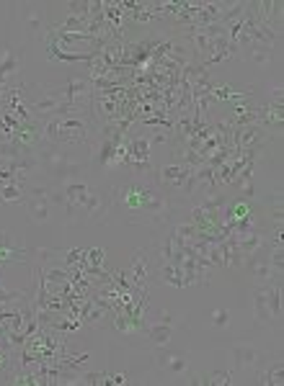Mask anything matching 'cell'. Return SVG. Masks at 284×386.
<instances>
[{
  "mask_svg": "<svg viewBox=\"0 0 284 386\" xmlns=\"http://www.w3.org/2000/svg\"><path fill=\"white\" fill-rule=\"evenodd\" d=\"M26 185L18 180H8V183H0V206H21L26 203Z\"/></svg>",
  "mask_w": 284,
  "mask_h": 386,
  "instance_id": "obj_9",
  "label": "cell"
},
{
  "mask_svg": "<svg viewBox=\"0 0 284 386\" xmlns=\"http://www.w3.org/2000/svg\"><path fill=\"white\" fill-rule=\"evenodd\" d=\"M207 378H209V384L212 386H227V384H232V371H212Z\"/></svg>",
  "mask_w": 284,
  "mask_h": 386,
  "instance_id": "obj_20",
  "label": "cell"
},
{
  "mask_svg": "<svg viewBox=\"0 0 284 386\" xmlns=\"http://www.w3.org/2000/svg\"><path fill=\"white\" fill-rule=\"evenodd\" d=\"M173 337V325H165L160 319H155V322H147L145 319V340L153 348H165V345L171 343Z\"/></svg>",
  "mask_w": 284,
  "mask_h": 386,
  "instance_id": "obj_8",
  "label": "cell"
},
{
  "mask_svg": "<svg viewBox=\"0 0 284 386\" xmlns=\"http://www.w3.org/2000/svg\"><path fill=\"white\" fill-rule=\"evenodd\" d=\"M158 366L165 369L168 373H186L189 369V361L184 355H176V353H163V348H158Z\"/></svg>",
  "mask_w": 284,
  "mask_h": 386,
  "instance_id": "obj_12",
  "label": "cell"
},
{
  "mask_svg": "<svg viewBox=\"0 0 284 386\" xmlns=\"http://www.w3.org/2000/svg\"><path fill=\"white\" fill-rule=\"evenodd\" d=\"M232 355H235L238 369H253L258 363V348L251 343H235L232 345Z\"/></svg>",
  "mask_w": 284,
  "mask_h": 386,
  "instance_id": "obj_11",
  "label": "cell"
},
{
  "mask_svg": "<svg viewBox=\"0 0 284 386\" xmlns=\"http://www.w3.org/2000/svg\"><path fill=\"white\" fill-rule=\"evenodd\" d=\"M26 26L36 31V34H42L44 29H47V21H44V13L39 8H29L26 10Z\"/></svg>",
  "mask_w": 284,
  "mask_h": 386,
  "instance_id": "obj_18",
  "label": "cell"
},
{
  "mask_svg": "<svg viewBox=\"0 0 284 386\" xmlns=\"http://www.w3.org/2000/svg\"><path fill=\"white\" fill-rule=\"evenodd\" d=\"M253 314H256L258 325H269V307H267V286H256L253 288Z\"/></svg>",
  "mask_w": 284,
  "mask_h": 386,
  "instance_id": "obj_14",
  "label": "cell"
},
{
  "mask_svg": "<svg viewBox=\"0 0 284 386\" xmlns=\"http://www.w3.org/2000/svg\"><path fill=\"white\" fill-rule=\"evenodd\" d=\"M124 273H127L129 284L135 286V288H150V278L155 276L153 261H150V252H147L145 247H137V250L132 252L129 265L124 268Z\"/></svg>",
  "mask_w": 284,
  "mask_h": 386,
  "instance_id": "obj_3",
  "label": "cell"
},
{
  "mask_svg": "<svg viewBox=\"0 0 284 386\" xmlns=\"http://www.w3.org/2000/svg\"><path fill=\"white\" fill-rule=\"evenodd\" d=\"M31 250L24 247V245H16L10 240L8 232L0 229V273L8 268V265H16V263H29L31 258Z\"/></svg>",
  "mask_w": 284,
  "mask_h": 386,
  "instance_id": "obj_6",
  "label": "cell"
},
{
  "mask_svg": "<svg viewBox=\"0 0 284 386\" xmlns=\"http://www.w3.org/2000/svg\"><path fill=\"white\" fill-rule=\"evenodd\" d=\"M189 384H202V386H204V384H209V378H207L204 373H197L194 378H189Z\"/></svg>",
  "mask_w": 284,
  "mask_h": 386,
  "instance_id": "obj_23",
  "label": "cell"
},
{
  "mask_svg": "<svg viewBox=\"0 0 284 386\" xmlns=\"http://www.w3.org/2000/svg\"><path fill=\"white\" fill-rule=\"evenodd\" d=\"M21 62H24V52L18 49H3L0 54V88L18 77V70H21Z\"/></svg>",
  "mask_w": 284,
  "mask_h": 386,
  "instance_id": "obj_7",
  "label": "cell"
},
{
  "mask_svg": "<svg viewBox=\"0 0 284 386\" xmlns=\"http://www.w3.org/2000/svg\"><path fill=\"white\" fill-rule=\"evenodd\" d=\"M155 276L160 284H168L173 288H186V281H184V270L176 263H158L155 265Z\"/></svg>",
  "mask_w": 284,
  "mask_h": 386,
  "instance_id": "obj_10",
  "label": "cell"
},
{
  "mask_svg": "<svg viewBox=\"0 0 284 386\" xmlns=\"http://www.w3.org/2000/svg\"><path fill=\"white\" fill-rule=\"evenodd\" d=\"M127 381H129L127 373H114V376H109V384H114V386H121V384H127Z\"/></svg>",
  "mask_w": 284,
  "mask_h": 386,
  "instance_id": "obj_22",
  "label": "cell"
},
{
  "mask_svg": "<svg viewBox=\"0 0 284 386\" xmlns=\"http://www.w3.org/2000/svg\"><path fill=\"white\" fill-rule=\"evenodd\" d=\"M212 325H215V327H227V325H230V311L215 309L212 311Z\"/></svg>",
  "mask_w": 284,
  "mask_h": 386,
  "instance_id": "obj_21",
  "label": "cell"
},
{
  "mask_svg": "<svg viewBox=\"0 0 284 386\" xmlns=\"http://www.w3.org/2000/svg\"><path fill=\"white\" fill-rule=\"evenodd\" d=\"M109 214H112V193L91 183V188L86 193V201H83V219H88V222H106Z\"/></svg>",
  "mask_w": 284,
  "mask_h": 386,
  "instance_id": "obj_5",
  "label": "cell"
},
{
  "mask_svg": "<svg viewBox=\"0 0 284 386\" xmlns=\"http://www.w3.org/2000/svg\"><path fill=\"white\" fill-rule=\"evenodd\" d=\"M50 185H42L31 180V183L26 185V214L31 222L36 224H44V222H50V211H52V203H50Z\"/></svg>",
  "mask_w": 284,
  "mask_h": 386,
  "instance_id": "obj_2",
  "label": "cell"
},
{
  "mask_svg": "<svg viewBox=\"0 0 284 386\" xmlns=\"http://www.w3.org/2000/svg\"><path fill=\"white\" fill-rule=\"evenodd\" d=\"M42 95H26V103H29V111L34 114L36 118H47V116H54L57 111L62 109V91L60 85L57 88H39Z\"/></svg>",
  "mask_w": 284,
  "mask_h": 386,
  "instance_id": "obj_4",
  "label": "cell"
},
{
  "mask_svg": "<svg viewBox=\"0 0 284 386\" xmlns=\"http://www.w3.org/2000/svg\"><path fill=\"white\" fill-rule=\"evenodd\" d=\"M284 381V366L282 361H274L269 369L264 371H258V376H256V384L261 386H279Z\"/></svg>",
  "mask_w": 284,
  "mask_h": 386,
  "instance_id": "obj_15",
  "label": "cell"
},
{
  "mask_svg": "<svg viewBox=\"0 0 284 386\" xmlns=\"http://www.w3.org/2000/svg\"><path fill=\"white\" fill-rule=\"evenodd\" d=\"M267 307L271 322L282 319V284H269L267 286Z\"/></svg>",
  "mask_w": 284,
  "mask_h": 386,
  "instance_id": "obj_13",
  "label": "cell"
},
{
  "mask_svg": "<svg viewBox=\"0 0 284 386\" xmlns=\"http://www.w3.org/2000/svg\"><path fill=\"white\" fill-rule=\"evenodd\" d=\"M26 294H29V291H10L8 286L3 284V273H0V307H3V304H16V302H21Z\"/></svg>",
  "mask_w": 284,
  "mask_h": 386,
  "instance_id": "obj_19",
  "label": "cell"
},
{
  "mask_svg": "<svg viewBox=\"0 0 284 386\" xmlns=\"http://www.w3.org/2000/svg\"><path fill=\"white\" fill-rule=\"evenodd\" d=\"M243 57H248L253 65H258V68H267L269 62L274 59V49H267V47H251Z\"/></svg>",
  "mask_w": 284,
  "mask_h": 386,
  "instance_id": "obj_16",
  "label": "cell"
},
{
  "mask_svg": "<svg viewBox=\"0 0 284 386\" xmlns=\"http://www.w3.org/2000/svg\"><path fill=\"white\" fill-rule=\"evenodd\" d=\"M109 193H112V209H119L127 224L171 227L176 222L179 203L155 183L153 176H132L124 183L112 185Z\"/></svg>",
  "mask_w": 284,
  "mask_h": 386,
  "instance_id": "obj_1",
  "label": "cell"
},
{
  "mask_svg": "<svg viewBox=\"0 0 284 386\" xmlns=\"http://www.w3.org/2000/svg\"><path fill=\"white\" fill-rule=\"evenodd\" d=\"M77 384L103 386V384H109V373H106V371H83V373L77 376Z\"/></svg>",
  "mask_w": 284,
  "mask_h": 386,
  "instance_id": "obj_17",
  "label": "cell"
}]
</instances>
